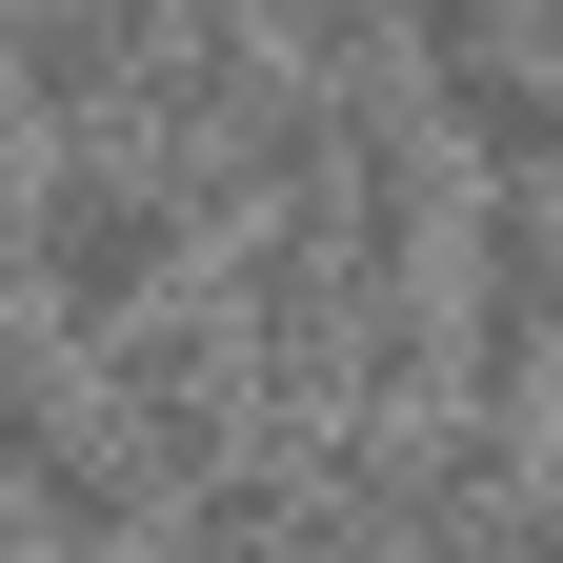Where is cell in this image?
Here are the masks:
<instances>
[{"label": "cell", "mask_w": 563, "mask_h": 563, "mask_svg": "<svg viewBox=\"0 0 563 563\" xmlns=\"http://www.w3.org/2000/svg\"><path fill=\"white\" fill-rule=\"evenodd\" d=\"M21 262H41V322H60V342H121V322L201 302V222H181V181L141 162V141H41Z\"/></svg>", "instance_id": "cell-1"}, {"label": "cell", "mask_w": 563, "mask_h": 563, "mask_svg": "<svg viewBox=\"0 0 563 563\" xmlns=\"http://www.w3.org/2000/svg\"><path fill=\"white\" fill-rule=\"evenodd\" d=\"M422 41V121H443L463 181H563V0L504 21V0H463V21H402Z\"/></svg>", "instance_id": "cell-2"}]
</instances>
